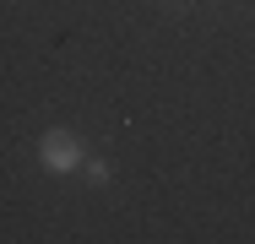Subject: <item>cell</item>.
<instances>
[{
	"instance_id": "7a4b0ae2",
	"label": "cell",
	"mask_w": 255,
	"mask_h": 244,
	"mask_svg": "<svg viewBox=\"0 0 255 244\" xmlns=\"http://www.w3.org/2000/svg\"><path fill=\"white\" fill-rule=\"evenodd\" d=\"M82 168H87V179H109V163H103V157H87Z\"/></svg>"
},
{
	"instance_id": "6da1fadb",
	"label": "cell",
	"mask_w": 255,
	"mask_h": 244,
	"mask_svg": "<svg viewBox=\"0 0 255 244\" xmlns=\"http://www.w3.org/2000/svg\"><path fill=\"white\" fill-rule=\"evenodd\" d=\"M38 163L49 168V174H82V163H87V146H82V136L76 130H44L38 136Z\"/></svg>"
}]
</instances>
